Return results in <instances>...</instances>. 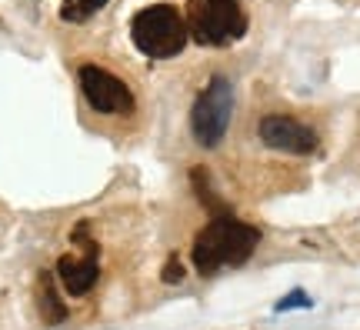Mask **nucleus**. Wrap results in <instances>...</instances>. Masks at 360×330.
Here are the masks:
<instances>
[{"label": "nucleus", "instance_id": "obj_1", "mask_svg": "<svg viewBox=\"0 0 360 330\" xmlns=\"http://www.w3.org/2000/svg\"><path fill=\"white\" fill-rule=\"evenodd\" d=\"M260 230L237 220L233 214H220L207 224L193 241V267L210 277L220 267H240L257 250Z\"/></svg>", "mask_w": 360, "mask_h": 330}, {"label": "nucleus", "instance_id": "obj_2", "mask_svg": "<svg viewBox=\"0 0 360 330\" xmlns=\"http://www.w3.org/2000/svg\"><path fill=\"white\" fill-rule=\"evenodd\" d=\"M191 37L187 30V20L180 17L177 7L170 4H154V7H143L141 13H134L130 20V40L134 47L154 61H164V57H174V53L184 51V44Z\"/></svg>", "mask_w": 360, "mask_h": 330}, {"label": "nucleus", "instance_id": "obj_3", "mask_svg": "<svg viewBox=\"0 0 360 330\" xmlns=\"http://www.w3.org/2000/svg\"><path fill=\"white\" fill-rule=\"evenodd\" d=\"M187 30L204 47H227L247 34V13L237 0H187Z\"/></svg>", "mask_w": 360, "mask_h": 330}, {"label": "nucleus", "instance_id": "obj_4", "mask_svg": "<svg viewBox=\"0 0 360 330\" xmlns=\"http://www.w3.org/2000/svg\"><path fill=\"white\" fill-rule=\"evenodd\" d=\"M233 114V87L227 77H214L193 101L191 110V130L200 147H217Z\"/></svg>", "mask_w": 360, "mask_h": 330}, {"label": "nucleus", "instance_id": "obj_5", "mask_svg": "<svg viewBox=\"0 0 360 330\" xmlns=\"http://www.w3.org/2000/svg\"><path fill=\"white\" fill-rule=\"evenodd\" d=\"M90 234V224L87 220H80L74 234H70V241L74 243H84V257H74V254H64L57 260V280L64 284V291L70 297H84V293L94 291V284L101 277V264H97V257H101V247L87 237Z\"/></svg>", "mask_w": 360, "mask_h": 330}, {"label": "nucleus", "instance_id": "obj_6", "mask_svg": "<svg viewBox=\"0 0 360 330\" xmlns=\"http://www.w3.org/2000/svg\"><path fill=\"white\" fill-rule=\"evenodd\" d=\"M77 77H80L84 97H87V103L97 114H127L130 107H134V94L110 70H103L97 64H84Z\"/></svg>", "mask_w": 360, "mask_h": 330}, {"label": "nucleus", "instance_id": "obj_7", "mask_svg": "<svg viewBox=\"0 0 360 330\" xmlns=\"http://www.w3.org/2000/svg\"><path fill=\"white\" fill-rule=\"evenodd\" d=\"M257 134L267 147L283 151V153H314L317 151V134H314L307 124L294 120V117L267 114L257 124Z\"/></svg>", "mask_w": 360, "mask_h": 330}, {"label": "nucleus", "instance_id": "obj_8", "mask_svg": "<svg viewBox=\"0 0 360 330\" xmlns=\"http://www.w3.org/2000/svg\"><path fill=\"white\" fill-rule=\"evenodd\" d=\"M37 307H40V317L47 320V324H64L67 320V304L57 297L53 277L47 270H40V277H37Z\"/></svg>", "mask_w": 360, "mask_h": 330}, {"label": "nucleus", "instance_id": "obj_9", "mask_svg": "<svg viewBox=\"0 0 360 330\" xmlns=\"http://www.w3.org/2000/svg\"><path fill=\"white\" fill-rule=\"evenodd\" d=\"M191 180H193V191H197L200 203H204L210 214H214V217L231 214V210H227V203H224V201L217 197V193H214V187H210V177H207L204 167H193V170H191Z\"/></svg>", "mask_w": 360, "mask_h": 330}, {"label": "nucleus", "instance_id": "obj_10", "mask_svg": "<svg viewBox=\"0 0 360 330\" xmlns=\"http://www.w3.org/2000/svg\"><path fill=\"white\" fill-rule=\"evenodd\" d=\"M107 0H60V17L67 24H84L94 13L101 11Z\"/></svg>", "mask_w": 360, "mask_h": 330}, {"label": "nucleus", "instance_id": "obj_11", "mask_svg": "<svg viewBox=\"0 0 360 330\" xmlns=\"http://www.w3.org/2000/svg\"><path fill=\"white\" fill-rule=\"evenodd\" d=\"M160 277H164V284H180V280H184V264H180V257H170L167 264H164V270H160Z\"/></svg>", "mask_w": 360, "mask_h": 330}, {"label": "nucleus", "instance_id": "obj_12", "mask_svg": "<svg viewBox=\"0 0 360 330\" xmlns=\"http://www.w3.org/2000/svg\"><path fill=\"white\" fill-rule=\"evenodd\" d=\"M290 307H310V300H307V293L304 291H294V293H287L281 304H277V310H290Z\"/></svg>", "mask_w": 360, "mask_h": 330}]
</instances>
